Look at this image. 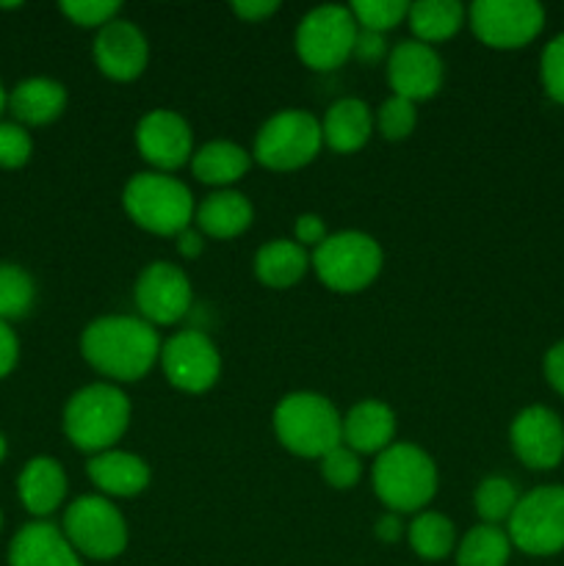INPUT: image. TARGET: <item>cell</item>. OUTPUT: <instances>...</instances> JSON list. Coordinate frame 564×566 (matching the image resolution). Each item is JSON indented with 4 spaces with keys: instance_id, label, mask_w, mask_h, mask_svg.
<instances>
[{
    "instance_id": "obj_8",
    "label": "cell",
    "mask_w": 564,
    "mask_h": 566,
    "mask_svg": "<svg viewBox=\"0 0 564 566\" xmlns=\"http://www.w3.org/2000/svg\"><path fill=\"white\" fill-rule=\"evenodd\" d=\"M512 547L529 556H556L564 551V486H536L520 497L506 523Z\"/></svg>"
},
{
    "instance_id": "obj_38",
    "label": "cell",
    "mask_w": 564,
    "mask_h": 566,
    "mask_svg": "<svg viewBox=\"0 0 564 566\" xmlns=\"http://www.w3.org/2000/svg\"><path fill=\"white\" fill-rule=\"evenodd\" d=\"M387 53V44H385V33H374V31H363L359 28L357 33V42H354V59L363 61V64H376L382 55Z\"/></svg>"
},
{
    "instance_id": "obj_16",
    "label": "cell",
    "mask_w": 564,
    "mask_h": 566,
    "mask_svg": "<svg viewBox=\"0 0 564 566\" xmlns=\"http://www.w3.org/2000/svg\"><path fill=\"white\" fill-rule=\"evenodd\" d=\"M512 451L531 470H551L564 457V426L547 407H529L512 420L509 429Z\"/></svg>"
},
{
    "instance_id": "obj_34",
    "label": "cell",
    "mask_w": 564,
    "mask_h": 566,
    "mask_svg": "<svg viewBox=\"0 0 564 566\" xmlns=\"http://www.w3.org/2000/svg\"><path fill=\"white\" fill-rule=\"evenodd\" d=\"M321 475L335 490H352V486H357L359 475H363V464H359V457L352 448L337 446L335 451L321 459Z\"/></svg>"
},
{
    "instance_id": "obj_35",
    "label": "cell",
    "mask_w": 564,
    "mask_h": 566,
    "mask_svg": "<svg viewBox=\"0 0 564 566\" xmlns=\"http://www.w3.org/2000/svg\"><path fill=\"white\" fill-rule=\"evenodd\" d=\"M122 6L116 0H64L61 11L81 28H103L116 20Z\"/></svg>"
},
{
    "instance_id": "obj_43",
    "label": "cell",
    "mask_w": 564,
    "mask_h": 566,
    "mask_svg": "<svg viewBox=\"0 0 564 566\" xmlns=\"http://www.w3.org/2000/svg\"><path fill=\"white\" fill-rule=\"evenodd\" d=\"M202 249V232L194 230V227H188V230H182L180 235H177V252H180L182 258H199Z\"/></svg>"
},
{
    "instance_id": "obj_19",
    "label": "cell",
    "mask_w": 564,
    "mask_h": 566,
    "mask_svg": "<svg viewBox=\"0 0 564 566\" xmlns=\"http://www.w3.org/2000/svg\"><path fill=\"white\" fill-rule=\"evenodd\" d=\"M396 437V412L387 403L359 401L343 418V446L354 453H382Z\"/></svg>"
},
{
    "instance_id": "obj_6",
    "label": "cell",
    "mask_w": 564,
    "mask_h": 566,
    "mask_svg": "<svg viewBox=\"0 0 564 566\" xmlns=\"http://www.w3.org/2000/svg\"><path fill=\"white\" fill-rule=\"evenodd\" d=\"M310 263L330 291L357 293L379 276L382 249L365 232H335L315 247Z\"/></svg>"
},
{
    "instance_id": "obj_4",
    "label": "cell",
    "mask_w": 564,
    "mask_h": 566,
    "mask_svg": "<svg viewBox=\"0 0 564 566\" xmlns=\"http://www.w3.org/2000/svg\"><path fill=\"white\" fill-rule=\"evenodd\" d=\"M127 216L153 235H180L194 221V197L186 182L164 171H142L122 191Z\"/></svg>"
},
{
    "instance_id": "obj_3",
    "label": "cell",
    "mask_w": 564,
    "mask_h": 566,
    "mask_svg": "<svg viewBox=\"0 0 564 566\" xmlns=\"http://www.w3.org/2000/svg\"><path fill=\"white\" fill-rule=\"evenodd\" d=\"M274 434L291 453L324 459L343 446V418L318 392H291L274 409Z\"/></svg>"
},
{
    "instance_id": "obj_36",
    "label": "cell",
    "mask_w": 564,
    "mask_h": 566,
    "mask_svg": "<svg viewBox=\"0 0 564 566\" xmlns=\"http://www.w3.org/2000/svg\"><path fill=\"white\" fill-rule=\"evenodd\" d=\"M33 153V142L28 130L17 122H0V166L3 169H20L28 164Z\"/></svg>"
},
{
    "instance_id": "obj_1",
    "label": "cell",
    "mask_w": 564,
    "mask_h": 566,
    "mask_svg": "<svg viewBox=\"0 0 564 566\" xmlns=\"http://www.w3.org/2000/svg\"><path fill=\"white\" fill-rule=\"evenodd\" d=\"M81 354L97 374L116 381H138L160 357L153 324L136 315H105L83 329Z\"/></svg>"
},
{
    "instance_id": "obj_27",
    "label": "cell",
    "mask_w": 564,
    "mask_h": 566,
    "mask_svg": "<svg viewBox=\"0 0 564 566\" xmlns=\"http://www.w3.org/2000/svg\"><path fill=\"white\" fill-rule=\"evenodd\" d=\"M407 22L418 42H446L462 28L464 6L457 0H420L409 6Z\"/></svg>"
},
{
    "instance_id": "obj_18",
    "label": "cell",
    "mask_w": 564,
    "mask_h": 566,
    "mask_svg": "<svg viewBox=\"0 0 564 566\" xmlns=\"http://www.w3.org/2000/svg\"><path fill=\"white\" fill-rule=\"evenodd\" d=\"M9 566H83L64 531L53 523H28L9 545Z\"/></svg>"
},
{
    "instance_id": "obj_10",
    "label": "cell",
    "mask_w": 564,
    "mask_h": 566,
    "mask_svg": "<svg viewBox=\"0 0 564 566\" xmlns=\"http://www.w3.org/2000/svg\"><path fill=\"white\" fill-rule=\"evenodd\" d=\"M64 536L77 556L111 562L127 547V523L119 509L100 495L77 497L64 514Z\"/></svg>"
},
{
    "instance_id": "obj_24",
    "label": "cell",
    "mask_w": 564,
    "mask_h": 566,
    "mask_svg": "<svg viewBox=\"0 0 564 566\" xmlns=\"http://www.w3.org/2000/svg\"><path fill=\"white\" fill-rule=\"evenodd\" d=\"M252 202L243 193L216 191L199 202L194 219H197V227L202 235L227 241V238H236L241 232H247L249 224H252Z\"/></svg>"
},
{
    "instance_id": "obj_7",
    "label": "cell",
    "mask_w": 564,
    "mask_h": 566,
    "mask_svg": "<svg viewBox=\"0 0 564 566\" xmlns=\"http://www.w3.org/2000/svg\"><path fill=\"white\" fill-rule=\"evenodd\" d=\"M324 147L321 122L299 108L280 111L271 116L254 136V158L265 169L293 171L307 166Z\"/></svg>"
},
{
    "instance_id": "obj_2",
    "label": "cell",
    "mask_w": 564,
    "mask_h": 566,
    "mask_svg": "<svg viewBox=\"0 0 564 566\" xmlns=\"http://www.w3.org/2000/svg\"><path fill=\"white\" fill-rule=\"evenodd\" d=\"M130 426V401L114 385H88L77 390L64 407V434L77 451H111Z\"/></svg>"
},
{
    "instance_id": "obj_33",
    "label": "cell",
    "mask_w": 564,
    "mask_h": 566,
    "mask_svg": "<svg viewBox=\"0 0 564 566\" xmlns=\"http://www.w3.org/2000/svg\"><path fill=\"white\" fill-rule=\"evenodd\" d=\"M415 122H418L415 103L396 97V94L390 99H385L379 114H376V125H379V133L387 142H401V138H407L415 130Z\"/></svg>"
},
{
    "instance_id": "obj_28",
    "label": "cell",
    "mask_w": 564,
    "mask_h": 566,
    "mask_svg": "<svg viewBox=\"0 0 564 566\" xmlns=\"http://www.w3.org/2000/svg\"><path fill=\"white\" fill-rule=\"evenodd\" d=\"M512 556V539L498 525H476L457 547V566H506Z\"/></svg>"
},
{
    "instance_id": "obj_46",
    "label": "cell",
    "mask_w": 564,
    "mask_h": 566,
    "mask_svg": "<svg viewBox=\"0 0 564 566\" xmlns=\"http://www.w3.org/2000/svg\"><path fill=\"white\" fill-rule=\"evenodd\" d=\"M6 103H9V99H6V88H3V83H0V114H3Z\"/></svg>"
},
{
    "instance_id": "obj_39",
    "label": "cell",
    "mask_w": 564,
    "mask_h": 566,
    "mask_svg": "<svg viewBox=\"0 0 564 566\" xmlns=\"http://www.w3.org/2000/svg\"><path fill=\"white\" fill-rule=\"evenodd\" d=\"M326 241V224L321 216L304 213L296 219V243L299 247H318Z\"/></svg>"
},
{
    "instance_id": "obj_30",
    "label": "cell",
    "mask_w": 564,
    "mask_h": 566,
    "mask_svg": "<svg viewBox=\"0 0 564 566\" xmlns=\"http://www.w3.org/2000/svg\"><path fill=\"white\" fill-rule=\"evenodd\" d=\"M518 501H520L518 486H514L509 479H503V475H490V479L481 481L473 492L476 514H479L484 525L509 523Z\"/></svg>"
},
{
    "instance_id": "obj_37",
    "label": "cell",
    "mask_w": 564,
    "mask_h": 566,
    "mask_svg": "<svg viewBox=\"0 0 564 566\" xmlns=\"http://www.w3.org/2000/svg\"><path fill=\"white\" fill-rule=\"evenodd\" d=\"M540 72L545 92L551 94L556 103H564V33L562 36L551 39L547 48L542 50Z\"/></svg>"
},
{
    "instance_id": "obj_23",
    "label": "cell",
    "mask_w": 564,
    "mask_h": 566,
    "mask_svg": "<svg viewBox=\"0 0 564 566\" xmlns=\"http://www.w3.org/2000/svg\"><path fill=\"white\" fill-rule=\"evenodd\" d=\"M9 108L20 125H48L66 108V88L50 77H28L9 94Z\"/></svg>"
},
{
    "instance_id": "obj_22",
    "label": "cell",
    "mask_w": 564,
    "mask_h": 566,
    "mask_svg": "<svg viewBox=\"0 0 564 566\" xmlns=\"http://www.w3.org/2000/svg\"><path fill=\"white\" fill-rule=\"evenodd\" d=\"M370 130H374V119H370V108L357 97H343L335 105H330L324 122H321V133H324V144L335 153H357L368 144Z\"/></svg>"
},
{
    "instance_id": "obj_25",
    "label": "cell",
    "mask_w": 564,
    "mask_h": 566,
    "mask_svg": "<svg viewBox=\"0 0 564 566\" xmlns=\"http://www.w3.org/2000/svg\"><path fill=\"white\" fill-rule=\"evenodd\" d=\"M310 254L296 241H269L254 254V274L269 287H291L307 274Z\"/></svg>"
},
{
    "instance_id": "obj_41",
    "label": "cell",
    "mask_w": 564,
    "mask_h": 566,
    "mask_svg": "<svg viewBox=\"0 0 564 566\" xmlns=\"http://www.w3.org/2000/svg\"><path fill=\"white\" fill-rule=\"evenodd\" d=\"M230 9L232 14H238L241 20L260 22L269 14H274V11L280 9V3H276V0H238V3H232Z\"/></svg>"
},
{
    "instance_id": "obj_21",
    "label": "cell",
    "mask_w": 564,
    "mask_h": 566,
    "mask_svg": "<svg viewBox=\"0 0 564 566\" xmlns=\"http://www.w3.org/2000/svg\"><path fill=\"white\" fill-rule=\"evenodd\" d=\"M20 501L33 517H48L66 497V473L55 459L36 457L22 468L17 479Z\"/></svg>"
},
{
    "instance_id": "obj_5",
    "label": "cell",
    "mask_w": 564,
    "mask_h": 566,
    "mask_svg": "<svg viewBox=\"0 0 564 566\" xmlns=\"http://www.w3.org/2000/svg\"><path fill=\"white\" fill-rule=\"evenodd\" d=\"M376 497L390 512H418L435 497L437 468L426 451L409 442H393L376 457L374 464Z\"/></svg>"
},
{
    "instance_id": "obj_31",
    "label": "cell",
    "mask_w": 564,
    "mask_h": 566,
    "mask_svg": "<svg viewBox=\"0 0 564 566\" xmlns=\"http://www.w3.org/2000/svg\"><path fill=\"white\" fill-rule=\"evenodd\" d=\"M36 298L31 274L14 263H0V321L25 318Z\"/></svg>"
},
{
    "instance_id": "obj_17",
    "label": "cell",
    "mask_w": 564,
    "mask_h": 566,
    "mask_svg": "<svg viewBox=\"0 0 564 566\" xmlns=\"http://www.w3.org/2000/svg\"><path fill=\"white\" fill-rule=\"evenodd\" d=\"M94 61L111 81H136L149 61V44L130 20H111L94 36Z\"/></svg>"
},
{
    "instance_id": "obj_15",
    "label": "cell",
    "mask_w": 564,
    "mask_h": 566,
    "mask_svg": "<svg viewBox=\"0 0 564 566\" xmlns=\"http://www.w3.org/2000/svg\"><path fill=\"white\" fill-rule=\"evenodd\" d=\"M387 83L396 97L409 103L435 97L442 86V59L431 44L404 39L387 59Z\"/></svg>"
},
{
    "instance_id": "obj_9",
    "label": "cell",
    "mask_w": 564,
    "mask_h": 566,
    "mask_svg": "<svg viewBox=\"0 0 564 566\" xmlns=\"http://www.w3.org/2000/svg\"><path fill=\"white\" fill-rule=\"evenodd\" d=\"M357 33V20L348 6L330 3L302 17L293 42H296V53L304 64L318 72H330L352 59Z\"/></svg>"
},
{
    "instance_id": "obj_40",
    "label": "cell",
    "mask_w": 564,
    "mask_h": 566,
    "mask_svg": "<svg viewBox=\"0 0 564 566\" xmlns=\"http://www.w3.org/2000/svg\"><path fill=\"white\" fill-rule=\"evenodd\" d=\"M17 359H20V340L11 332V326L6 321H0V379L14 370Z\"/></svg>"
},
{
    "instance_id": "obj_42",
    "label": "cell",
    "mask_w": 564,
    "mask_h": 566,
    "mask_svg": "<svg viewBox=\"0 0 564 566\" xmlns=\"http://www.w3.org/2000/svg\"><path fill=\"white\" fill-rule=\"evenodd\" d=\"M545 379L558 396H564V343H556L545 354Z\"/></svg>"
},
{
    "instance_id": "obj_14",
    "label": "cell",
    "mask_w": 564,
    "mask_h": 566,
    "mask_svg": "<svg viewBox=\"0 0 564 566\" xmlns=\"http://www.w3.org/2000/svg\"><path fill=\"white\" fill-rule=\"evenodd\" d=\"M136 147L149 166L166 175L191 160L194 133L175 111H149L136 127Z\"/></svg>"
},
{
    "instance_id": "obj_11",
    "label": "cell",
    "mask_w": 564,
    "mask_h": 566,
    "mask_svg": "<svg viewBox=\"0 0 564 566\" xmlns=\"http://www.w3.org/2000/svg\"><path fill=\"white\" fill-rule=\"evenodd\" d=\"M468 22L487 48L518 50L540 36L545 9L534 0H476Z\"/></svg>"
},
{
    "instance_id": "obj_45",
    "label": "cell",
    "mask_w": 564,
    "mask_h": 566,
    "mask_svg": "<svg viewBox=\"0 0 564 566\" xmlns=\"http://www.w3.org/2000/svg\"><path fill=\"white\" fill-rule=\"evenodd\" d=\"M6 451H9V446H6V437L0 434V462H3V459H6Z\"/></svg>"
},
{
    "instance_id": "obj_29",
    "label": "cell",
    "mask_w": 564,
    "mask_h": 566,
    "mask_svg": "<svg viewBox=\"0 0 564 566\" xmlns=\"http://www.w3.org/2000/svg\"><path fill=\"white\" fill-rule=\"evenodd\" d=\"M409 547L426 562H440L457 547V531L448 517L437 512H420L407 528Z\"/></svg>"
},
{
    "instance_id": "obj_12",
    "label": "cell",
    "mask_w": 564,
    "mask_h": 566,
    "mask_svg": "<svg viewBox=\"0 0 564 566\" xmlns=\"http://www.w3.org/2000/svg\"><path fill=\"white\" fill-rule=\"evenodd\" d=\"M160 365L171 387L182 392H205L221 374L219 348L205 332L186 329L160 346Z\"/></svg>"
},
{
    "instance_id": "obj_47",
    "label": "cell",
    "mask_w": 564,
    "mask_h": 566,
    "mask_svg": "<svg viewBox=\"0 0 564 566\" xmlns=\"http://www.w3.org/2000/svg\"><path fill=\"white\" fill-rule=\"evenodd\" d=\"M0 525H3V514H0Z\"/></svg>"
},
{
    "instance_id": "obj_13",
    "label": "cell",
    "mask_w": 564,
    "mask_h": 566,
    "mask_svg": "<svg viewBox=\"0 0 564 566\" xmlns=\"http://www.w3.org/2000/svg\"><path fill=\"white\" fill-rule=\"evenodd\" d=\"M136 307L147 324L169 326L191 310V282L186 271L158 260L138 274Z\"/></svg>"
},
{
    "instance_id": "obj_26",
    "label": "cell",
    "mask_w": 564,
    "mask_h": 566,
    "mask_svg": "<svg viewBox=\"0 0 564 566\" xmlns=\"http://www.w3.org/2000/svg\"><path fill=\"white\" fill-rule=\"evenodd\" d=\"M249 153L232 142H208L191 155V169L205 186H232L249 171Z\"/></svg>"
},
{
    "instance_id": "obj_32",
    "label": "cell",
    "mask_w": 564,
    "mask_h": 566,
    "mask_svg": "<svg viewBox=\"0 0 564 566\" xmlns=\"http://www.w3.org/2000/svg\"><path fill=\"white\" fill-rule=\"evenodd\" d=\"M348 11L357 20V28L385 33L407 20L409 3H404V0H354Z\"/></svg>"
},
{
    "instance_id": "obj_44",
    "label": "cell",
    "mask_w": 564,
    "mask_h": 566,
    "mask_svg": "<svg viewBox=\"0 0 564 566\" xmlns=\"http://www.w3.org/2000/svg\"><path fill=\"white\" fill-rule=\"evenodd\" d=\"M401 534H404V525L401 520H398V514L387 512L376 520V536H379L382 542H398L401 539Z\"/></svg>"
},
{
    "instance_id": "obj_20",
    "label": "cell",
    "mask_w": 564,
    "mask_h": 566,
    "mask_svg": "<svg viewBox=\"0 0 564 566\" xmlns=\"http://www.w3.org/2000/svg\"><path fill=\"white\" fill-rule=\"evenodd\" d=\"M86 473L100 492L111 497H133L149 486V464L127 451H103L88 459Z\"/></svg>"
}]
</instances>
